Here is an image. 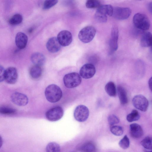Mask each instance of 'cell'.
Instances as JSON below:
<instances>
[{
    "label": "cell",
    "mask_w": 152,
    "mask_h": 152,
    "mask_svg": "<svg viewBox=\"0 0 152 152\" xmlns=\"http://www.w3.org/2000/svg\"><path fill=\"white\" fill-rule=\"evenodd\" d=\"M45 93L47 99L51 103L58 102L62 96V91L60 88L57 85L53 84L47 87Z\"/></svg>",
    "instance_id": "cell-1"
},
{
    "label": "cell",
    "mask_w": 152,
    "mask_h": 152,
    "mask_svg": "<svg viewBox=\"0 0 152 152\" xmlns=\"http://www.w3.org/2000/svg\"><path fill=\"white\" fill-rule=\"evenodd\" d=\"M82 81L81 76L78 73L73 72L68 73L64 76L63 81L66 87L72 88L80 85Z\"/></svg>",
    "instance_id": "cell-2"
},
{
    "label": "cell",
    "mask_w": 152,
    "mask_h": 152,
    "mask_svg": "<svg viewBox=\"0 0 152 152\" xmlns=\"http://www.w3.org/2000/svg\"><path fill=\"white\" fill-rule=\"evenodd\" d=\"M133 22L135 26L141 30H147L150 27V20L147 16L143 14H136L133 17Z\"/></svg>",
    "instance_id": "cell-3"
},
{
    "label": "cell",
    "mask_w": 152,
    "mask_h": 152,
    "mask_svg": "<svg viewBox=\"0 0 152 152\" xmlns=\"http://www.w3.org/2000/svg\"><path fill=\"white\" fill-rule=\"evenodd\" d=\"M96 32V29L93 26H86L80 30L78 34V38L82 42L88 43L92 40Z\"/></svg>",
    "instance_id": "cell-4"
},
{
    "label": "cell",
    "mask_w": 152,
    "mask_h": 152,
    "mask_svg": "<svg viewBox=\"0 0 152 152\" xmlns=\"http://www.w3.org/2000/svg\"><path fill=\"white\" fill-rule=\"evenodd\" d=\"M132 103L135 108L142 112L146 111L149 106L148 99L142 95H137L134 96Z\"/></svg>",
    "instance_id": "cell-5"
},
{
    "label": "cell",
    "mask_w": 152,
    "mask_h": 152,
    "mask_svg": "<svg viewBox=\"0 0 152 152\" xmlns=\"http://www.w3.org/2000/svg\"><path fill=\"white\" fill-rule=\"evenodd\" d=\"M64 111L62 108L59 106H57L50 109L45 113L47 119L51 121H57L63 116Z\"/></svg>",
    "instance_id": "cell-6"
},
{
    "label": "cell",
    "mask_w": 152,
    "mask_h": 152,
    "mask_svg": "<svg viewBox=\"0 0 152 152\" xmlns=\"http://www.w3.org/2000/svg\"><path fill=\"white\" fill-rule=\"evenodd\" d=\"M89 110L88 107L83 105H80L76 108L74 113L75 119L80 122L85 121L89 115Z\"/></svg>",
    "instance_id": "cell-7"
},
{
    "label": "cell",
    "mask_w": 152,
    "mask_h": 152,
    "mask_svg": "<svg viewBox=\"0 0 152 152\" xmlns=\"http://www.w3.org/2000/svg\"><path fill=\"white\" fill-rule=\"evenodd\" d=\"M118 28L116 26H114L112 29L111 38L109 43V53L110 55L113 54L118 49Z\"/></svg>",
    "instance_id": "cell-8"
},
{
    "label": "cell",
    "mask_w": 152,
    "mask_h": 152,
    "mask_svg": "<svg viewBox=\"0 0 152 152\" xmlns=\"http://www.w3.org/2000/svg\"><path fill=\"white\" fill-rule=\"evenodd\" d=\"M132 13L129 8L116 7L113 8L112 16L118 20H124L128 18Z\"/></svg>",
    "instance_id": "cell-9"
},
{
    "label": "cell",
    "mask_w": 152,
    "mask_h": 152,
    "mask_svg": "<svg viewBox=\"0 0 152 152\" xmlns=\"http://www.w3.org/2000/svg\"><path fill=\"white\" fill-rule=\"evenodd\" d=\"M18 74L17 69L14 67H10L5 69L4 80L8 84L15 83L18 80Z\"/></svg>",
    "instance_id": "cell-10"
},
{
    "label": "cell",
    "mask_w": 152,
    "mask_h": 152,
    "mask_svg": "<svg viewBox=\"0 0 152 152\" xmlns=\"http://www.w3.org/2000/svg\"><path fill=\"white\" fill-rule=\"evenodd\" d=\"M96 69L94 65L90 63L84 65L80 71V75L82 78L88 79L92 77L96 72Z\"/></svg>",
    "instance_id": "cell-11"
},
{
    "label": "cell",
    "mask_w": 152,
    "mask_h": 152,
    "mask_svg": "<svg viewBox=\"0 0 152 152\" xmlns=\"http://www.w3.org/2000/svg\"><path fill=\"white\" fill-rule=\"evenodd\" d=\"M10 98L14 104L20 106H25L28 101V98L26 95L18 92H15L12 94Z\"/></svg>",
    "instance_id": "cell-12"
},
{
    "label": "cell",
    "mask_w": 152,
    "mask_h": 152,
    "mask_svg": "<svg viewBox=\"0 0 152 152\" xmlns=\"http://www.w3.org/2000/svg\"><path fill=\"white\" fill-rule=\"evenodd\" d=\"M57 38L61 46H66L71 43L72 37V34L69 31L63 30L59 33Z\"/></svg>",
    "instance_id": "cell-13"
},
{
    "label": "cell",
    "mask_w": 152,
    "mask_h": 152,
    "mask_svg": "<svg viewBox=\"0 0 152 152\" xmlns=\"http://www.w3.org/2000/svg\"><path fill=\"white\" fill-rule=\"evenodd\" d=\"M61 46L57 38L56 37H52L50 38L46 45L48 50L52 53H56L61 48Z\"/></svg>",
    "instance_id": "cell-14"
},
{
    "label": "cell",
    "mask_w": 152,
    "mask_h": 152,
    "mask_svg": "<svg viewBox=\"0 0 152 152\" xmlns=\"http://www.w3.org/2000/svg\"><path fill=\"white\" fill-rule=\"evenodd\" d=\"M28 37L24 33H18L15 37V42L17 47L20 49L25 48L27 43Z\"/></svg>",
    "instance_id": "cell-15"
},
{
    "label": "cell",
    "mask_w": 152,
    "mask_h": 152,
    "mask_svg": "<svg viewBox=\"0 0 152 152\" xmlns=\"http://www.w3.org/2000/svg\"><path fill=\"white\" fill-rule=\"evenodd\" d=\"M130 133L132 137L138 138L143 136V132L140 125L136 123H133L130 125Z\"/></svg>",
    "instance_id": "cell-16"
},
{
    "label": "cell",
    "mask_w": 152,
    "mask_h": 152,
    "mask_svg": "<svg viewBox=\"0 0 152 152\" xmlns=\"http://www.w3.org/2000/svg\"><path fill=\"white\" fill-rule=\"evenodd\" d=\"M31 60L34 65L41 66L44 64L45 58L43 54L37 52L32 55Z\"/></svg>",
    "instance_id": "cell-17"
},
{
    "label": "cell",
    "mask_w": 152,
    "mask_h": 152,
    "mask_svg": "<svg viewBox=\"0 0 152 152\" xmlns=\"http://www.w3.org/2000/svg\"><path fill=\"white\" fill-rule=\"evenodd\" d=\"M117 93L121 104L123 105L127 104L128 102L127 93L125 89L121 86L117 87Z\"/></svg>",
    "instance_id": "cell-18"
},
{
    "label": "cell",
    "mask_w": 152,
    "mask_h": 152,
    "mask_svg": "<svg viewBox=\"0 0 152 152\" xmlns=\"http://www.w3.org/2000/svg\"><path fill=\"white\" fill-rule=\"evenodd\" d=\"M152 37L151 33L149 32L144 33L140 40L141 45L144 47H150L152 45Z\"/></svg>",
    "instance_id": "cell-19"
},
{
    "label": "cell",
    "mask_w": 152,
    "mask_h": 152,
    "mask_svg": "<svg viewBox=\"0 0 152 152\" xmlns=\"http://www.w3.org/2000/svg\"><path fill=\"white\" fill-rule=\"evenodd\" d=\"M105 90L109 96L111 97L116 96V88L115 84L113 82H109L106 84L105 86Z\"/></svg>",
    "instance_id": "cell-20"
},
{
    "label": "cell",
    "mask_w": 152,
    "mask_h": 152,
    "mask_svg": "<svg viewBox=\"0 0 152 152\" xmlns=\"http://www.w3.org/2000/svg\"><path fill=\"white\" fill-rule=\"evenodd\" d=\"M42 73V71L40 66L34 65L32 66L29 70V74L31 77L37 79L40 77Z\"/></svg>",
    "instance_id": "cell-21"
},
{
    "label": "cell",
    "mask_w": 152,
    "mask_h": 152,
    "mask_svg": "<svg viewBox=\"0 0 152 152\" xmlns=\"http://www.w3.org/2000/svg\"><path fill=\"white\" fill-rule=\"evenodd\" d=\"M80 150L82 152H95L96 148L93 143L88 142L84 143L81 146Z\"/></svg>",
    "instance_id": "cell-22"
},
{
    "label": "cell",
    "mask_w": 152,
    "mask_h": 152,
    "mask_svg": "<svg viewBox=\"0 0 152 152\" xmlns=\"http://www.w3.org/2000/svg\"><path fill=\"white\" fill-rule=\"evenodd\" d=\"M113 8L110 4H106L101 5L97 10L109 16H112Z\"/></svg>",
    "instance_id": "cell-23"
},
{
    "label": "cell",
    "mask_w": 152,
    "mask_h": 152,
    "mask_svg": "<svg viewBox=\"0 0 152 152\" xmlns=\"http://www.w3.org/2000/svg\"><path fill=\"white\" fill-rule=\"evenodd\" d=\"M46 152H60V147L56 142H50L46 147Z\"/></svg>",
    "instance_id": "cell-24"
},
{
    "label": "cell",
    "mask_w": 152,
    "mask_h": 152,
    "mask_svg": "<svg viewBox=\"0 0 152 152\" xmlns=\"http://www.w3.org/2000/svg\"><path fill=\"white\" fill-rule=\"evenodd\" d=\"M140 118V115L138 112L134 109L127 115L126 120L128 122H131L138 120Z\"/></svg>",
    "instance_id": "cell-25"
},
{
    "label": "cell",
    "mask_w": 152,
    "mask_h": 152,
    "mask_svg": "<svg viewBox=\"0 0 152 152\" xmlns=\"http://www.w3.org/2000/svg\"><path fill=\"white\" fill-rule=\"evenodd\" d=\"M94 18L97 21L101 23H105L107 20V15L97 10L95 13Z\"/></svg>",
    "instance_id": "cell-26"
},
{
    "label": "cell",
    "mask_w": 152,
    "mask_h": 152,
    "mask_svg": "<svg viewBox=\"0 0 152 152\" xmlns=\"http://www.w3.org/2000/svg\"><path fill=\"white\" fill-rule=\"evenodd\" d=\"M22 16L19 14H15L12 16L9 20V23L12 25H15L21 23L23 20Z\"/></svg>",
    "instance_id": "cell-27"
},
{
    "label": "cell",
    "mask_w": 152,
    "mask_h": 152,
    "mask_svg": "<svg viewBox=\"0 0 152 152\" xmlns=\"http://www.w3.org/2000/svg\"><path fill=\"white\" fill-rule=\"evenodd\" d=\"M16 112V110L11 107L5 106H0V114L10 115L14 114Z\"/></svg>",
    "instance_id": "cell-28"
},
{
    "label": "cell",
    "mask_w": 152,
    "mask_h": 152,
    "mask_svg": "<svg viewBox=\"0 0 152 152\" xmlns=\"http://www.w3.org/2000/svg\"><path fill=\"white\" fill-rule=\"evenodd\" d=\"M110 130L113 134L116 136H120L122 135L124 132L123 128L120 126L118 125L110 126Z\"/></svg>",
    "instance_id": "cell-29"
},
{
    "label": "cell",
    "mask_w": 152,
    "mask_h": 152,
    "mask_svg": "<svg viewBox=\"0 0 152 152\" xmlns=\"http://www.w3.org/2000/svg\"><path fill=\"white\" fill-rule=\"evenodd\" d=\"M152 139L151 137L147 136L143 139L141 142V145L146 150L152 149Z\"/></svg>",
    "instance_id": "cell-30"
},
{
    "label": "cell",
    "mask_w": 152,
    "mask_h": 152,
    "mask_svg": "<svg viewBox=\"0 0 152 152\" xmlns=\"http://www.w3.org/2000/svg\"><path fill=\"white\" fill-rule=\"evenodd\" d=\"M119 145L122 149H126L129 148L130 141L129 138L125 135L119 142Z\"/></svg>",
    "instance_id": "cell-31"
},
{
    "label": "cell",
    "mask_w": 152,
    "mask_h": 152,
    "mask_svg": "<svg viewBox=\"0 0 152 152\" xmlns=\"http://www.w3.org/2000/svg\"><path fill=\"white\" fill-rule=\"evenodd\" d=\"M86 5L88 8H98L101 6V3L98 1L89 0L86 1Z\"/></svg>",
    "instance_id": "cell-32"
},
{
    "label": "cell",
    "mask_w": 152,
    "mask_h": 152,
    "mask_svg": "<svg viewBox=\"0 0 152 152\" xmlns=\"http://www.w3.org/2000/svg\"><path fill=\"white\" fill-rule=\"evenodd\" d=\"M108 121L110 126L114 125L118 123L120 121L119 118L115 115L111 114L108 117Z\"/></svg>",
    "instance_id": "cell-33"
},
{
    "label": "cell",
    "mask_w": 152,
    "mask_h": 152,
    "mask_svg": "<svg viewBox=\"0 0 152 152\" xmlns=\"http://www.w3.org/2000/svg\"><path fill=\"white\" fill-rule=\"evenodd\" d=\"M58 2L57 0H46L44 2L43 8L44 9H48L55 5Z\"/></svg>",
    "instance_id": "cell-34"
},
{
    "label": "cell",
    "mask_w": 152,
    "mask_h": 152,
    "mask_svg": "<svg viewBox=\"0 0 152 152\" xmlns=\"http://www.w3.org/2000/svg\"><path fill=\"white\" fill-rule=\"evenodd\" d=\"M5 69L4 67L0 65V82L4 80Z\"/></svg>",
    "instance_id": "cell-35"
},
{
    "label": "cell",
    "mask_w": 152,
    "mask_h": 152,
    "mask_svg": "<svg viewBox=\"0 0 152 152\" xmlns=\"http://www.w3.org/2000/svg\"><path fill=\"white\" fill-rule=\"evenodd\" d=\"M148 85L151 91L152 90V77H151V78L149 79L148 81Z\"/></svg>",
    "instance_id": "cell-36"
},
{
    "label": "cell",
    "mask_w": 152,
    "mask_h": 152,
    "mask_svg": "<svg viewBox=\"0 0 152 152\" xmlns=\"http://www.w3.org/2000/svg\"><path fill=\"white\" fill-rule=\"evenodd\" d=\"M148 10L149 11L151 12L152 10V3L151 2L149 3L148 4Z\"/></svg>",
    "instance_id": "cell-37"
},
{
    "label": "cell",
    "mask_w": 152,
    "mask_h": 152,
    "mask_svg": "<svg viewBox=\"0 0 152 152\" xmlns=\"http://www.w3.org/2000/svg\"><path fill=\"white\" fill-rule=\"evenodd\" d=\"M3 144V140L2 139L0 136V148L1 147Z\"/></svg>",
    "instance_id": "cell-38"
},
{
    "label": "cell",
    "mask_w": 152,
    "mask_h": 152,
    "mask_svg": "<svg viewBox=\"0 0 152 152\" xmlns=\"http://www.w3.org/2000/svg\"><path fill=\"white\" fill-rule=\"evenodd\" d=\"M144 152H152L151 151H147L146 150H145L144 151Z\"/></svg>",
    "instance_id": "cell-39"
}]
</instances>
